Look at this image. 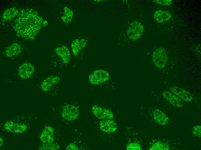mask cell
Returning <instances> with one entry per match:
<instances>
[{
    "mask_svg": "<svg viewBox=\"0 0 201 150\" xmlns=\"http://www.w3.org/2000/svg\"><path fill=\"white\" fill-rule=\"evenodd\" d=\"M13 27L17 36L34 40L41 28L43 18L32 9L20 10Z\"/></svg>",
    "mask_w": 201,
    "mask_h": 150,
    "instance_id": "cell-1",
    "label": "cell"
},
{
    "mask_svg": "<svg viewBox=\"0 0 201 150\" xmlns=\"http://www.w3.org/2000/svg\"><path fill=\"white\" fill-rule=\"evenodd\" d=\"M110 78L109 73L103 70H97L93 71L89 76V80L92 85H98L108 80Z\"/></svg>",
    "mask_w": 201,
    "mask_h": 150,
    "instance_id": "cell-2",
    "label": "cell"
},
{
    "mask_svg": "<svg viewBox=\"0 0 201 150\" xmlns=\"http://www.w3.org/2000/svg\"><path fill=\"white\" fill-rule=\"evenodd\" d=\"M152 59L154 63L157 68H162L166 65L168 57L164 48L157 49L153 53Z\"/></svg>",
    "mask_w": 201,
    "mask_h": 150,
    "instance_id": "cell-3",
    "label": "cell"
},
{
    "mask_svg": "<svg viewBox=\"0 0 201 150\" xmlns=\"http://www.w3.org/2000/svg\"><path fill=\"white\" fill-rule=\"evenodd\" d=\"M144 30V26L141 23L137 21H133L131 23L127 30L128 36L133 41L136 40L141 36Z\"/></svg>",
    "mask_w": 201,
    "mask_h": 150,
    "instance_id": "cell-4",
    "label": "cell"
},
{
    "mask_svg": "<svg viewBox=\"0 0 201 150\" xmlns=\"http://www.w3.org/2000/svg\"><path fill=\"white\" fill-rule=\"evenodd\" d=\"M61 114L64 119L71 121L75 120L78 117L79 112L76 106L67 104L63 107Z\"/></svg>",
    "mask_w": 201,
    "mask_h": 150,
    "instance_id": "cell-5",
    "label": "cell"
},
{
    "mask_svg": "<svg viewBox=\"0 0 201 150\" xmlns=\"http://www.w3.org/2000/svg\"><path fill=\"white\" fill-rule=\"evenodd\" d=\"M92 110L94 116L99 119H112L114 117L113 113L110 110L97 105L93 106Z\"/></svg>",
    "mask_w": 201,
    "mask_h": 150,
    "instance_id": "cell-6",
    "label": "cell"
},
{
    "mask_svg": "<svg viewBox=\"0 0 201 150\" xmlns=\"http://www.w3.org/2000/svg\"><path fill=\"white\" fill-rule=\"evenodd\" d=\"M99 125L102 131L108 134L115 132L118 127L116 123L112 119L101 120L99 122Z\"/></svg>",
    "mask_w": 201,
    "mask_h": 150,
    "instance_id": "cell-7",
    "label": "cell"
},
{
    "mask_svg": "<svg viewBox=\"0 0 201 150\" xmlns=\"http://www.w3.org/2000/svg\"><path fill=\"white\" fill-rule=\"evenodd\" d=\"M34 70V66L29 63L25 62L23 63L19 67L18 74L22 79H26L31 76Z\"/></svg>",
    "mask_w": 201,
    "mask_h": 150,
    "instance_id": "cell-8",
    "label": "cell"
},
{
    "mask_svg": "<svg viewBox=\"0 0 201 150\" xmlns=\"http://www.w3.org/2000/svg\"><path fill=\"white\" fill-rule=\"evenodd\" d=\"M171 92L183 101L190 102L193 99L192 95L183 88L176 86L170 88Z\"/></svg>",
    "mask_w": 201,
    "mask_h": 150,
    "instance_id": "cell-9",
    "label": "cell"
},
{
    "mask_svg": "<svg viewBox=\"0 0 201 150\" xmlns=\"http://www.w3.org/2000/svg\"><path fill=\"white\" fill-rule=\"evenodd\" d=\"M162 94L164 98L173 106L179 108L183 106V101L171 92L165 91L162 93Z\"/></svg>",
    "mask_w": 201,
    "mask_h": 150,
    "instance_id": "cell-10",
    "label": "cell"
},
{
    "mask_svg": "<svg viewBox=\"0 0 201 150\" xmlns=\"http://www.w3.org/2000/svg\"><path fill=\"white\" fill-rule=\"evenodd\" d=\"M60 79L59 77L57 76H51L47 77L41 84V89L44 92L49 91L53 85L59 82Z\"/></svg>",
    "mask_w": 201,
    "mask_h": 150,
    "instance_id": "cell-11",
    "label": "cell"
},
{
    "mask_svg": "<svg viewBox=\"0 0 201 150\" xmlns=\"http://www.w3.org/2000/svg\"><path fill=\"white\" fill-rule=\"evenodd\" d=\"M56 54L64 64L68 63L70 58V53L69 48L66 46L56 48L55 50Z\"/></svg>",
    "mask_w": 201,
    "mask_h": 150,
    "instance_id": "cell-12",
    "label": "cell"
},
{
    "mask_svg": "<svg viewBox=\"0 0 201 150\" xmlns=\"http://www.w3.org/2000/svg\"><path fill=\"white\" fill-rule=\"evenodd\" d=\"M54 130L50 126L46 127L42 132L40 137L41 141L43 144L53 142L54 138Z\"/></svg>",
    "mask_w": 201,
    "mask_h": 150,
    "instance_id": "cell-13",
    "label": "cell"
},
{
    "mask_svg": "<svg viewBox=\"0 0 201 150\" xmlns=\"http://www.w3.org/2000/svg\"><path fill=\"white\" fill-rule=\"evenodd\" d=\"M87 42L83 38L76 39L73 40L71 44V48L73 54L77 55L81 50L85 46Z\"/></svg>",
    "mask_w": 201,
    "mask_h": 150,
    "instance_id": "cell-14",
    "label": "cell"
},
{
    "mask_svg": "<svg viewBox=\"0 0 201 150\" xmlns=\"http://www.w3.org/2000/svg\"><path fill=\"white\" fill-rule=\"evenodd\" d=\"M172 17L168 12L160 10H156L154 14V17L155 20L159 23H162L170 20Z\"/></svg>",
    "mask_w": 201,
    "mask_h": 150,
    "instance_id": "cell-15",
    "label": "cell"
},
{
    "mask_svg": "<svg viewBox=\"0 0 201 150\" xmlns=\"http://www.w3.org/2000/svg\"><path fill=\"white\" fill-rule=\"evenodd\" d=\"M153 116L155 121L161 125H166L169 121L168 118L165 114L159 109L154 110Z\"/></svg>",
    "mask_w": 201,
    "mask_h": 150,
    "instance_id": "cell-16",
    "label": "cell"
},
{
    "mask_svg": "<svg viewBox=\"0 0 201 150\" xmlns=\"http://www.w3.org/2000/svg\"><path fill=\"white\" fill-rule=\"evenodd\" d=\"M22 50V47L19 44L14 43L7 48L5 53L8 57H14L20 54Z\"/></svg>",
    "mask_w": 201,
    "mask_h": 150,
    "instance_id": "cell-17",
    "label": "cell"
},
{
    "mask_svg": "<svg viewBox=\"0 0 201 150\" xmlns=\"http://www.w3.org/2000/svg\"><path fill=\"white\" fill-rule=\"evenodd\" d=\"M19 12L16 8H11L7 9L3 13V18L4 20H9L18 15Z\"/></svg>",
    "mask_w": 201,
    "mask_h": 150,
    "instance_id": "cell-18",
    "label": "cell"
},
{
    "mask_svg": "<svg viewBox=\"0 0 201 150\" xmlns=\"http://www.w3.org/2000/svg\"><path fill=\"white\" fill-rule=\"evenodd\" d=\"M64 14L62 17L63 21L65 23L69 22L72 20L73 17V12L72 10L67 7L64 8Z\"/></svg>",
    "mask_w": 201,
    "mask_h": 150,
    "instance_id": "cell-19",
    "label": "cell"
},
{
    "mask_svg": "<svg viewBox=\"0 0 201 150\" xmlns=\"http://www.w3.org/2000/svg\"><path fill=\"white\" fill-rule=\"evenodd\" d=\"M150 150H169L170 147L166 143L161 141L156 142L149 148Z\"/></svg>",
    "mask_w": 201,
    "mask_h": 150,
    "instance_id": "cell-20",
    "label": "cell"
},
{
    "mask_svg": "<svg viewBox=\"0 0 201 150\" xmlns=\"http://www.w3.org/2000/svg\"><path fill=\"white\" fill-rule=\"evenodd\" d=\"M27 128V126L24 124L14 123L11 132L21 133L25 131Z\"/></svg>",
    "mask_w": 201,
    "mask_h": 150,
    "instance_id": "cell-21",
    "label": "cell"
},
{
    "mask_svg": "<svg viewBox=\"0 0 201 150\" xmlns=\"http://www.w3.org/2000/svg\"><path fill=\"white\" fill-rule=\"evenodd\" d=\"M60 148L59 146L53 142L49 143L43 144L40 147V150H58Z\"/></svg>",
    "mask_w": 201,
    "mask_h": 150,
    "instance_id": "cell-22",
    "label": "cell"
},
{
    "mask_svg": "<svg viewBox=\"0 0 201 150\" xmlns=\"http://www.w3.org/2000/svg\"><path fill=\"white\" fill-rule=\"evenodd\" d=\"M127 150H140L142 147L140 144L138 143L133 142L129 143L126 146Z\"/></svg>",
    "mask_w": 201,
    "mask_h": 150,
    "instance_id": "cell-23",
    "label": "cell"
},
{
    "mask_svg": "<svg viewBox=\"0 0 201 150\" xmlns=\"http://www.w3.org/2000/svg\"><path fill=\"white\" fill-rule=\"evenodd\" d=\"M192 133L195 136L200 138L201 136V126L200 125H196L193 127Z\"/></svg>",
    "mask_w": 201,
    "mask_h": 150,
    "instance_id": "cell-24",
    "label": "cell"
},
{
    "mask_svg": "<svg viewBox=\"0 0 201 150\" xmlns=\"http://www.w3.org/2000/svg\"><path fill=\"white\" fill-rule=\"evenodd\" d=\"M14 123V122L11 121H8L6 122L4 126L5 130L8 132H11Z\"/></svg>",
    "mask_w": 201,
    "mask_h": 150,
    "instance_id": "cell-25",
    "label": "cell"
},
{
    "mask_svg": "<svg viewBox=\"0 0 201 150\" xmlns=\"http://www.w3.org/2000/svg\"><path fill=\"white\" fill-rule=\"evenodd\" d=\"M154 1L158 4L164 6L170 5L172 3V0H154Z\"/></svg>",
    "mask_w": 201,
    "mask_h": 150,
    "instance_id": "cell-26",
    "label": "cell"
},
{
    "mask_svg": "<svg viewBox=\"0 0 201 150\" xmlns=\"http://www.w3.org/2000/svg\"><path fill=\"white\" fill-rule=\"evenodd\" d=\"M78 147L75 144L71 143L69 144L66 147V150H78Z\"/></svg>",
    "mask_w": 201,
    "mask_h": 150,
    "instance_id": "cell-27",
    "label": "cell"
},
{
    "mask_svg": "<svg viewBox=\"0 0 201 150\" xmlns=\"http://www.w3.org/2000/svg\"><path fill=\"white\" fill-rule=\"evenodd\" d=\"M48 24V22L46 20H44L43 21L42 23V25L44 27H46Z\"/></svg>",
    "mask_w": 201,
    "mask_h": 150,
    "instance_id": "cell-28",
    "label": "cell"
},
{
    "mask_svg": "<svg viewBox=\"0 0 201 150\" xmlns=\"http://www.w3.org/2000/svg\"><path fill=\"white\" fill-rule=\"evenodd\" d=\"M0 147H1L2 145H3V139L1 137L0 138Z\"/></svg>",
    "mask_w": 201,
    "mask_h": 150,
    "instance_id": "cell-29",
    "label": "cell"
}]
</instances>
